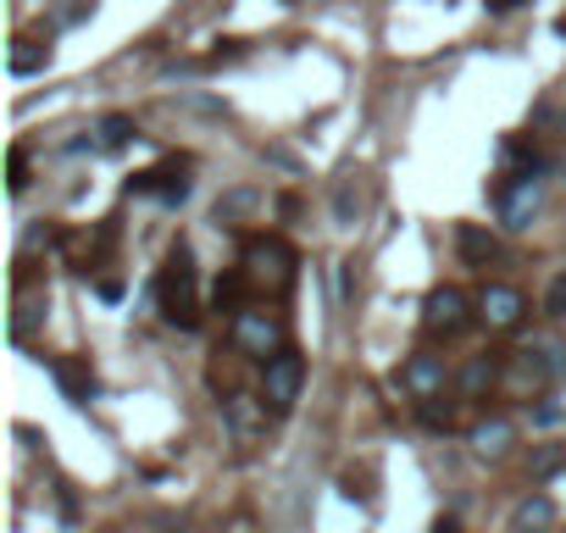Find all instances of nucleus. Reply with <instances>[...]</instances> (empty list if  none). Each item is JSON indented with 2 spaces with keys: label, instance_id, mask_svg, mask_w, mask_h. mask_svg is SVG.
Wrapping results in <instances>:
<instances>
[{
  "label": "nucleus",
  "instance_id": "20",
  "mask_svg": "<svg viewBox=\"0 0 566 533\" xmlns=\"http://www.w3.org/2000/svg\"><path fill=\"white\" fill-rule=\"evenodd\" d=\"M356 217H361V184L345 178V184L334 189V222H339V228H356Z\"/></svg>",
  "mask_w": 566,
  "mask_h": 533
},
{
  "label": "nucleus",
  "instance_id": "6",
  "mask_svg": "<svg viewBox=\"0 0 566 533\" xmlns=\"http://www.w3.org/2000/svg\"><path fill=\"white\" fill-rule=\"evenodd\" d=\"M555 373H566V345H527L511 362V384L516 389H544Z\"/></svg>",
  "mask_w": 566,
  "mask_h": 533
},
{
  "label": "nucleus",
  "instance_id": "7",
  "mask_svg": "<svg viewBox=\"0 0 566 533\" xmlns=\"http://www.w3.org/2000/svg\"><path fill=\"white\" fill-rule=\"evenodd\" d=\"M233 345H239L244 356L272 362V356L283 351V328H277V317H266V312H239V317H233Z\"/></svg>",
  "mask_w": 566,
  "mask_h": 533
},
{
  "label": "nucleus",
  "instance_id": "21",
  "mask_svg": "<svg viewBox=\"0 0 566 533\" xmlns=\"http://www.w3.org/2000/svg\"><path fill=\"white\" fill-rule=\"evenodd\" d=\"M45 312H51V306H45V295H29V301L18 306V317H12V339L23 345V339H29V334L45 323Z\"/></svg>",
  "mask_w": 566,
  "mask_h": 533
},
{
  "label": "nucleus",
  "instance_id": "12",
  "mask_svg": "<svg viewBox=\"0 0 566 533\" xmlns=\"http://www.w3.org/2000/svg\"><path fill=\"white\" fill-rule=\"evenodd\" d=\"M222 417H228V428H233L239 439H250V433H261V422H266V400H255V395H228V400H222Z\"/></svg>",
  "mask_w": 566,
  "mask_h": 533
},
{
  "label": "nucleus",
  "instance_id": "26",
  "mask_svg": "<svg viewBox=\"0 0 566 533\" xmlns=\"http://www.w3.org/2000/svg\"><path fill=\"white\" fill-rule=\"evenodd\" d=\"M422 422H428V428H444V433H450V428H455V406H439V400H422Z\"/></svg>",
  "mask_w": 566,
  "mask_h": 533
},
{
  "label": "nucleus",
  "instance_id": "16",
  "mask_svg": "<svg viewBox=\"0 0 566 533\" xmlns=\"http://www.w3.org/2000/svg\"><path fill=\"white\" fill-rule=\"evenodd\" d=\"M45 67H51V51L40 40H12V51H7V73L12 79H29V73H45Z\"/></svg>",
  "mask_w": 566,
  "mask_h": 533
},
{
  "label": "nucleus",
  "instance_id": "29",
  "mask_svg": "<svg viewBox=\"0 0 566 533\" xmlns=\"http://www.w3.org/2000/svg\"><path fill=\"white\" fill-rule=\"evenodd\" d=\"M433 533H461V527H455V516H439V522H433Z\"/></svg>",
  "mask_w": 566,
  "mask_h": 533
},
{
  "label": "nucleus",
  "instance_id": "27",
  "mask_svg": "<svg viewBox=\"0 0 566 533\" xmlns=\"http://www.w3.org/2000/svg\"><path fill=\"white\" fill-rule=\"evenodd\" d=\"M555 467H560V450H555V445H544V450L533 456V478H549Z\"/></svg>",
  "mask_w": 566,
  "mask_h": 533
},
{
  "label": "nucleus",
  "instance_id": "19",
  "mask_svg": "<svg viewBox=\"0 0 566 533\" xmlns=\"http://www.w3.org/2000/svg\"><path fill=\"white\" fill-rule=\"evenodd\" d=\"M244 290H250L244 266H239V273H222V279H217V290H211V306H217V312H233V317H239V312H244V306H239V301H244Z\"/></svg>",
  "mask_w": 566,
  "mask_h": 533
},
{
  "label": "nucleus",
  "instance_id": "22",
  "mask_svg": "<svg viewBox=\"0 0 566 533\" xmlns=\"http://www.w3.org/2000/svg\"><path fill=\"white\" fill-rule=\"evenodd\" d=\"M261 206V195L255 189H233L228 200H217V222H228V217H244V211H255Z\"/></svg>",
  "mask_w": 566,
  "mask_h": 533
},
{
  "label": "nucleus",
  "instance_id": "8",
  "mask_svg": "<svg viewBox=\"0 0 566 533\" xmlns=\"http://www.w3.org/2000/svg\"><path fill=\"white\" fill-rule=\"evenodd\" d=\"M478 317H483L489 328H516V323L527 317V301H522V290H511V284H489V290L478 295Z\"/></svg>",
  "mask_w": 566,
  "mask_h": 533
},
{
  "label": "nucleus",
  "instance_id": "2",
  "mask_svg": "<svg viewBox=\"0 0 566 533\" xmlns=\"http://www.w3.org/2000/svg\"><path fill=\"white\" fill-rule=\"evenodd\" d=\"M244 279L261 295H283L295 284V250L283 239H250L244 244Z\"/></svg>",
  "mask_w": 566,
  "mask_h": 533
},
{
  "label": "nucleus",
  "instance_id": "25",
  "mask_svg": "<svg viewBox=\"0 0 566 533\" xmlns=\"http://www.w3.org/2000/svg\"><path fill=\"white\" fill-rule=\"evenodd\" d=\"M7 184H12V195H23V189H29V156H23V150H12V156H7Z\"/></svg>",
  "mask_w": 566,
  "mask_h": 533
},
{
  "label": "nucleus",
  "instance_id": "13",
  "mask_svg": "<svg viewBox=\"0 0 566 533\" xmlns=\"http://www.w3.org/2000/svg\"><path fill=\"white\" fill-rule=\"evenodd\" d=\"M555 522V500L549 494H527V500H516V511H511V533H544Z\"/></svg>",
  "mask_w": 566,
  "mask_h": 533
},
{
  "label": "nucleus",
  "instance_id": "18",
  "mask_svg": "<svg viewBox=\"0 0 566 533\" xmlns=\"http://www.w3.org/2000/svg\"><path fill=\"white\" fill-rule=\"evenodd\" d=\"M51 373H56V384L67 389V400H90V395H95V373H90L84 362H51Z\"/></svg>",
  "mask_w": 566,
  "mask_h": 533
},
{
  "label": "nucleus",
  "instance_id": "14",
  "mask_svg": "<svg viewBox=\"0 0 566 533\" xmlns=\"http://www.w3.org/2000/svg\"><path fill=\"white\" fill-rule=\"evenodd\" d=\"M455 384H461V395H467V400H483V395L500 384V362H494V356H472V362L461 367V378H455Z\"/></svg>",
  "mask_w": 566,
  "mask_h": 533
},
{
  "label": "nucleus",
  "instance_id": "9",
  "mask_svg": "<svg viewBox=\"0 0 566 533\" xmlns=\"http://www.w3.org/2000/svg\"><path fill=\"white\" fill-rule=\"evenodd\" d=\"M189 161H172V167H150V173H134L128 178V195H161L167 206L189 200V178H178Z\"/></svg>",
  "mask_w": 566,
  "mask_h": 533
},
{
  "label": "nucleus",
  "instance_id": "1",
  "mask_svg": "<svg viewBox=\"0 0 566 533\" xmlns=\"http://www.w3.org/2000/svg\"><path fill=\"white\" fill-rule=\"evenodd\" d=\"M156 295H161V312H167V323H178V328H195V250L178 239L172 250H167V266H161V279H156Z\"/></svg>",
  "mask_w": 566,
  "mask_h": 533
},
{
  "label": "nucleus",
  "instance_id": "3",
  "mask_svg": "<svg viewBox=\"0 0 566 533\" xmlns=\"http://www.w3.org/2000/svg\"><path fill=\"white\" fill-rule=\"evenodd\" d=\"M301 384H306V362H301V351L283 345L272 362H261V395H266L272 411H290V406L301 400Z\"/></svg>",
  "mask_w": 566,
  "mask_h": 533
},
{
  "label": "nucleus",
  "instance_id": "5",
  "mask_svg": "<svg viewBox=\"0 0 566 533\" xmlns=\"http://www.w3.org/2000/svg\"><path fill=\"white\" fill-rule=\"evenodd\" d=\"M467 323H472V306H467L461 290H433L422 301V328L433 339H455V334H467Z\"/></svg>",
  "mask_w": 566,
  "mask_h": 533
},
{
  "label": "nucleus",
  "instance_id": "11",
  "mask_svg": "<svg viewBox=\"0 0 566 533\" xmlns=\"http://www.w3.org/2000/svg\"><path fill=\"white\" fill-rule=\"evenodd\" d=\"M455 250H461L467 266H489V261H500V239H494L483 222H461V228H455Z\"/></svg>",
  "mask_w": 566,
  "mask_h": 533
},
{
  "label": "nucleus",
  "instance_id": "10",
  "mask_svg": "<svg viewBox=\"0 0 566 533\" xmlns=\"http://www.w3.org/2000/svg\"><path fill=\"white\" fill-rule=\"evenodd\" d=\"M400 384H406L417 400H433V395L444 389V356H433V351H417V356L400 367Z\"/></svg>",
  "mask_w": 566,
  "mask_h": 533
},
{
  "label": "nucleus",
  "instance_id": "15",
  "mask_svg": "<svg viewBox=\"0 0 566 533\" xmlns=\"http://www.w3.org/2000/svg\"><path fill=\"white\" fill-rule=\"evenodd\" d=\"M511 439H516V428H511L505 417H489V422H478V428H472V450H478V456H489V461H500V456L511 450Z\"/></svg>",
  "mask_w": 566,
  "mask_h": 533
},
{
  "label": "nucleus",
  "instance_id": "4",
  "mask_svg": "<svg viewBox=\"0 0 566 533\" xmlns=\"http://www.w3.org/2000/svg\"><path fill=\"white\" fill-rule=\"evenodd\" d=\"M538 206H544V173H538V167H527V173H516L511 184H500V222H505L511 233L533 228Z\"/></svg>",
  "mask_w": 566,
  "mask_h": 533
},
{
  "label": "nucleus",
  "instance_id": "24",
  "mask_svg": "<svg viewBox=\"0 0 566 533\" xmlns=\"http://www.w3.org/2000/svg\"><path fill=\"white\" fill-rule=\"evenodd\" d=\"M544 312H549V317H566V266L549 279V290H544Z\"/></svg>",
  "mask_w": 566,
  "mask_h": 533
},
{
  "label": "nucleus",
  "instance_id": "28",
  "mask_svg": "<svg viewBox=\"0 0 566 533\" xmlns=\"http://www.w3.org/2000/svg\"><path fill=\"white\" fill-rule=\"evenodd\" d=\"M483 7H489V12H516L522 0H483Z\"/></svg>",
  "mask_w": 566,
  "mask_h": 533
},
{
  "label": "nucleus",
  "instance_id": "23",
  "mask_svg": "<svg viewBox=\"0 0 566 533\" xmlns=\"http://www.w3.org/2000/svg\"><path fill=\"white\" fill-rule=\"evenodd\" d=\"M172 106H178V112H195V117H228V106L211 101V95H178Z\"/></svg>",
  "mask_w": 566,
  "mask_h": 533
},
{
  "label": "nucleus",
  "instance_id": "17",
  "mask_svg": "<svg viewBox=\"0 0 566 533\" xmlns=\"http://www.w3.org/2000/svg\"><path fill=\"white\" fill-rule=\"evenodd\" d=\"M128 139H134V117L112 112V117H101V123H95V139H84V145H90V150H106V156H112V150H123Z\"/></svg>",
  "mask_w": 566,
  "mask_h": 533
}]
</instances>
